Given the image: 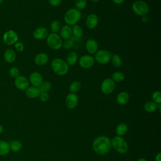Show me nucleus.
Returning a JSON list of instances; mask_svg holds the SVG:
<instances>
[{
    "instance_id": "nucleus-46",
    "label": "nucleus",
    "mask_w": 161,
    "mask_h": 161,
    "mask_svg": "<svg viewBox=\"0 0 161 161\" xmlns=\"http://www.w3.org/2000/svg\"><path fill=\"white\" fill-rule=\"evenodd\" d=\"M4 0H0V4H1L3 3Z\"/></svg>"
},
{
    "instance_id": "nucleus-37",
    "label": "nucleus",
    "mask_w": 161,
    "mask_h": 161,
    "mask_svg": "<svg viewBox=\"0 0 161 161\" xmlns=\"http://www.w3.org/2000/svg\"><path fill=\"white\" fill-rule=\"evenodd\" d=\"M40 97V99L42 101V102H46L49 99V95L47 92H40V95L38 96Z\"/></svg>"
},
{
    "instance_id": "nucleus-47",
    "label": "nucleus",
    "mask_w": 161,
    "mask_h": 161,
    "mask_svg": "<svg viewBox=\"0 0 161 161\" xmlns=\"http://www.w3.org/2000/svg\"><path fill=\"white\" fill-rule=\"evenodd\" d=\"M65 1H70V0H65Z\"/></svg>"
},
{
    "instance_id": "nucleus-43",
    "label": "nucleus",
    "mask_w": 161,
    "mask_h": 161,
    "mask_svg": "<svg viewBox=\"0 0 161 161\" xmlns=\"http://www.w3.org/2000/svg\"><path fill=\"white\" fill-rule=\"evenodd\" d=\"M3 130H4L3 126L1 125H0V134H1L3 132Z\"/></svg>"
},
{
    "instance_id": "nucleus-36",
    "label": "nucleus",
    "mask_w": 161,
    "mask_h": 161,
    "mask_svg": "<svg viewBox=\"0 0 161 161\" xmlns=\"http://www.w3.org/2000/svg\"><path fill=\"white\" fill-rule=\"evenodd\" d=\"M9 73L11 77L16 78L19 75V70L16 67H12L9 70Z\"/></svg>"
},
{
    "instance_id": "nucleus-42",
    "label": "nucleus",
    "mask_w": 161,
    "mask_h": 161,
    "mask_svg": "<svg viewBox=\"0 0 161 161\" xmlns=\"http://www.w3.org/2000/svg\"><path fill=\"white\" fill-rule=\"evenodd\" d=\"M143 18H142V21L144 22V23H147L148 21V17L147 16V15H144V16H142Z\"/></svg>"
},
{
    "instance_id": "nucleus-34",
    "label": "nucleus",
    "mask_w": 161,
    "mask_h": 161,
    "mask_svg": "<svg viewBox=\"0 0 161 161\" xmlns=\"http://www.w3.org/2000/svg\"><path fill=\"white\" fill-rule=\"evenodd\" d=\"M75 5L76 9H77L79 11L82 10L86 8L87 5V1L86 0H75Z\"/></svg>"
},
{
    "instance_id": "nucleus-33",
    "label": "nucleus",
    "mask_w": 161,
    "mask_h": 161,
    "mask_svg": "<svg viewBox=\"0 0 161 161\" xmlns=\"http://www.w3.org/2000/svg\"><path fill=\"white\" fill-rule=\"evenodd\" d=\"M152 100L157 104H160L161 103V92L159 91H156L153 92L152 95Z\"/></svg>"
},
{
    "instance_id": "nucleus-41",
    "label": "nucleus",
    "mask_w": 161,
    "mask_h": 161,
    "mask_svg": "<svg viewBox=\"0 0 161 161\" xmlns=\"http://www.w3.org/2000/svg\"><path fill=\"white\" fill-rule=\"evenodd\" d=\"M112 1L116 4H122L125 0H112Z\"/></svg>"
},
{
    "instance_id": "nucleus-16",
    "label": "nucleus",
    "mask_w": 161,
    "mask_h": 161,
    "mask_svg": "<svg viewBox=\"0 0 161 161\" xmlns=\"http://www.w3.org/2000/svg\"><path fill=\"white\" fill-rule=\"evenodd\" d=\"M86 50L90 54L95 53L98 49L97 42L94 39H89L86 43Z\"/></svg>"
},
{
    "instance_id": "nucleus-12",
    "label": "nucleus",
    "mask_w": 161,
    "mask_h": 161,
    "mask_svg": "<svg viewBox=\"0 0 161 161\" xmlns=\"http://www.w3.org/2000/svg\"><path fill=\"white\" fill-rule=\"evenodd\" d=\"M14 85L19 90H26L29 87V80L23 75H19L15 78Z\"/></svg>"
},
{
    "instance_id": "nucleus-6",
    "label": "nucleus",
    "mask_w": 161,
    "mask_h": 161,
    "mask_svg": "<svg viewBox=\"0 0 161 161\" xmlns=\"http://www.w3.org/2000/svg\"><path fill=\"white\" fill-rule=\"evenodd\" d=\"M62 39L57 33H52L47 37V43L48 46L53 50H58L62 46Z\"/></svg>"
},
{
    "instance_id": "nucleus-39",
    "label": "nucleus",
    "mask_w": 161,
    "mask_h": 161,
    "mask_svg": "<svg viewBox=\"0 0 161 161\" xmlns=\"http://www.w3.org/2000/svg\"><path fill=\"white\" fill-rule=\"evenodd\" d=\"M48 1L49 4L52 6H57L62 2V0H48Z\"/></svg>"
},
{
    "instance_id": "nucleus-3",
    "label": "nucleus",
    "mask_w": 161,
    "mask_h": 161,
    "mask_svg": "<svg viewBox=\"0 0 161 161\" xmlns=\"http://www.w3.org/2000/svg\"><path fill=\"white\" fill-rule=\"evenodd\" d=\"M81 13L79 10L76 8H70L67 10L64 15V21L67 25L71 26L76 25L80 19Z\"/></svg>"
},
{
    "instance_id": "nucleus-14",
    "label": "nucleus",
    "mask_w": 161,
    "mask_h": 161,
    "mask_svg": "<svg viewBox=\"0 0 161 161\" xmlns=\"http://www.w3.org/2000/svg\"><path fill=\"white\" fill-rule=\"evenodd\" d=\"M98 22V17L94 13H91L89 14L86 19V25L87 27L89 29H94L97 26Z\"/></svg>"
},
{
    "instance_id": "nucleus-1",
    "label": "nucleus",
    "mask_w": 161,
    "mask_h": 161,
    "mask_svg": "<svg viewBox=\"0 0 161 161\" xmlns=\"http://www.w3.org/2000/svg\"><path fill=\"white\" fill-rule=\"evenodd\" d=\"M92 148L97 154L104 155L108 153L111 148V140L105 136H99L94 139Z\"/></svg>"
},
{
    "instance_id": "nucleus-32",
    "label": "nucleus",
    "mask_w": 161,
    "mask_h": 161,
    "mask_svg": "<svg viewBox=\"0 0 161 161\" xmlns=\"http://www.w3.org/2000/svg\"><path fill=\"white\" fill-rule=\"evenodd\" d=\"M61 28L60 23L58 20H53L50 24V30L53 33H57Z\"/></svg>"
},
{
    "instance_id": "nucleus-20",
    "label": "nucleus",
    "mask_w": 161,
    "mask_h": 161,
    "mask_svg": "<svg viewBox=\"0 0 161 161\" xmlns=\"http://www.w3.org/2000/svg\"><path fill=\"white\" fill-rule=\"evenodd\" d=\"M16 58V54L15 52L11 48L7 49L4 53V58L8 63H13L14 62Z\"/></svg>"
},
{
    "instance_id": "nucleus-22",
    "label": "nucleus",
    "mask_w": 161,
    "mask_h": 161,
    "mask_svg": "<svg viewBox=\"0 0 161 161\" xmlns=\"http://www.w3.org/2000/svg\"><path fill=\"white\" fill-rule=\"evenodd\" d=\"M77 59H78V57L76 53L74 52H70L67 55L66 62L69 65L72 66L75 64V63L77 61Z\"/></svg>"
},
{
    "instance_id": "nucleus-31",
    "label": "nucleus",
    "mask_w": 161,
    "mask_h": 161,
    "mask_svg": "<svg viewBox=\"0 0 161 161\" xmlns=\"http://www.w3.org/2000/svg\"><path fill=\"white\" fill-rule=\"evenodd\" d=\"M52 88V84L49 81H43L41 85L38 87V89L40 92H47Z\"/></svg>"
},
{
    "instance_id": "nucleus-29",
    "label": "nucleus",
    "mask_w": 161,
    "mask_h": 161,
    "mask_svg": "<svg viewBox=\"0 0 161 161\" xmlns=\"http://www.w3.org/2000/svg\"><path fill=\"white\" fill-rule=\"evenodd\" d=\"M81 89V83L79 81H73L70 83L69 87V90L70 92H76Z\"/></svg>"
},
{
    "instance_id": "nucleus-27",
    "label": "nucleus",
    "mask_w": 161,
    "mask_h": 161,
    "mask_svg": "<svg viewBox=\"0 0 161 161\" xmlns=\"http://www.w3.org/2000/svg\"><path fill=\"white\" fill-rule=\"evenodd\" d=\"M72 36L74 38H77L81 37L83 34V30L82 28L78 25H73V27L72 28Z\"/></svg>"
},
{
    "instance_id": "nucleus-2",
    "label": "nucleus",
    "mask_w": 161,
    "mask_h": 161,
    "mask_svg": "<svg viewBox=\"0 0 161 161\" xmlns=\"http://www.w3.org/2000/svg\"><path fill=\"white\" fill-rule=\"evenodd\" d=\"M51 68L55 74L64 75L68 72L69 65L64 60L60 58H55L51 62Z\"/></svg>"
},
{
    "instance_id": "nucleus-18",
    "label": "nucleus",
    "mask_w": 161,
    "mask_h": 161,
    "mask_svg": "<svg viewBox=\"0 0 161 161\" xmlns=\"http://www.w3.org/2000/svg\"><path fill=\"white\" fill-rule=\"evenodd\" d=\"M48 60H49V58L48 55L45 53H40L37 54L34 58L35 64L40 66L47 64V62H48Z\"/></svg>"
},
{
    "instance_id": "nucleus-13",
    "label": "nucleus",
    "mask_w": 161,
    "mask_h": 161,
    "mask_svg": "<svg viewBox=\"0 0 161 161\" xmlns=\"http://www.w3.org/2000/svg\"><path fill=\"white\" fill-rule=\"evenodd\" d=\"M29 81L33 86L38 87L43 81V77L39 72H33L30 75Z\"/></svg>"
},
{
    "instance_id": "nucleus-23",
    "label": "nucleus",
    "mask_w": 161,
    "mask_h": 161,
    "mask_svg": "<svg viewBox=\"0 0 161 161\" xmlns=\"http://www.w3.org/2000/svg\"><path fill=\"white\" fill-rule=\"evenodd\" d=\"M9 151V144L4 140H0V155L4 156L7 155Z\"/></svg>"
},
{
    "instance_id": "nucleus-7",
    "label": "nucleus",
    "mask_w": 161,
    "mask_h": 161,
    "mask_svg": "<svg viewBox=\"0 0 161 161\" xmlns=\"http://www.w3.org/2000/svg\"><path fill=\"white\" fill-rule=\"evenodd\" d=\"M111 58V53L106 50H98L95 53L94 60L100 64H108Z\"/></svg>"
},
{
    "instance_id": "nucleus-40",
    "label": "nucleus",
    "mask_w": 161,
    "mask_h": 161,
    "mask_svg": "<svg viewBox=\"0 0 161 161\" xmlns=\"http://www.w3.org/2000/svg\"><path fill=\"white\" fill-rule=\"evenodd\" d=\"M155 161H161V153H158L155 156Z\"/></svg>"
},
{
    "instance_id": "nucleus-8",
    "label": "nucleus",
    "mask_w": 161,
    "mask_h": 161,
    "mask_svg": "<svg viewBox=\"0 0 161 161\" xmlns=\"http://www.w3.org/2000/svg\"><path fill=\"white\" fill-rule=\"evenodd\" d=\"M18 34L16 33V31L12 30L6 31L3 36V40L7 45H12L18 42Z\"/></svg>"
},
{
    "instance_id": "nucleus-44",
    "label": "nucleus",
    "mask_w": 161,
    "mask_h": 161,
    "mask_svg": "<svg viewBox=\"0 0 161 161\" xmlns=\"http://www.w3.org/2000/svg\"><path fill=\"white\" fill-rule=\"evenodd\" d=\"M137 161H147V160H146V159H145L144 158H139Z\"/></svg>"
},
{
    "instance_id": "nucleus-5",
    "label": "nucleus",
    "mask_w": 161,
    "mask_h": 161,
    "mask_svg": "<svg viewBox=\"0 0 161 161\" xmlns=\"http://www.w3.org/2000/svg\"><path fill=\"white\" fill-rule=\"evenodd\" d=\"M132 10L138 16L147 15L149 11V6L148 4L143 0H138L132 4Z\"/></svg>"
},
{
    "instance_id": "nucleus-4",
    "label": "nucleus",
    "mask_w": 161,
    "mask_h": 161,
    "mask_svg": "<svg viewBox=\"0 0 161 161\" xmlns=\"http://www.w3.org/2000/svg\"><path fill=\"white\" fill-rule=\"evenodd\" d=\"M111 142V147L120 153H125L128 150V145L126 141L120 136L114 137Z\"/></svg>"
},
{
    "instance_id": "nucleus-24",
    "label": "nucleus",
    "mask_w": 161,
    "mask_h": 161,
    "mask_svg": "<svg viewBox=\"0 0 161 161\" xmlns=\"http://www.w3.org/2000/svg\"><path fill=\"white\" fill-rule=\"evenodd\" d=\"M158 104L154 103L153 101H148L143 106V108L145 111L148 113H153L157 110Z\"/></svg>"
},
{
    "instance_id": "nucleus-30",
    "label": "nucleus",
    "mask_w": 161,
    "mask_h": 161,
    "mask_svg": "<svg viewBox=\"0 0 161 161\" xmlns=\"http://www.w3.org/2000/svg\"><path fill=\"white\" fill-rule=\"evenodd\" d=\"M111 60L112 62V64L115 67H119L122 64V60L121 58L119 55L114 54L111 55Z\"/></svg>"
},
{
    "instance_id": "nucleus-15",
    "label": "nucleus",
    "mask_w": 161,
    "mask_h": 161,
    "mask_svg": "<svg viewBox=\"0 0 161 161\" xmlns=\"http://www.w3.org/2000/svg\"><path fill=\"white\" fill-rule=\"evenodd\" d=\"M48 34V30L44 27H38L33 32V36L36 40H43L47 38Z\"/></svg>"
},
{
    "instance_id": "nucleus-21",
    "label": "nucleus",
    "mask_w": 161,
    "mask_h": 161,
    "mask_svg": "<svg viewBox=\"0 0 161 161\" xmlns=\"http://www.w3.org/2000/svg\"><path fill=\"white\" fill-rule=\"evenodd\" d=\"M130 99L129 94L126 92H119L116 97V102L119 105H125L128 103Z\"/></svg>"
},
{
    "instance_id": "nucleus-28",
    "label": "nucleus",
    "mask_w": 161,
    "mask_h": 161,
    "mask_svg": "<svg viewBox=\"0 0 161 161\" xmlns=\"http://www.w3.org/2000/svg\"><path fill=\"white\" fill-rule=\"evenodd\" d=\"M125 74L121 72H115L112 74L111 75V79L115 82H122L125 79Z\"/></svg>"
},
{
    "instance_id": "nucleus-35",
    "label": "nucleus",
    "mask_w": 161,
    "mask_h": 161,
    "mask_svg": "<svg viewBox=\"0 0 161 161\" xmlns=\"http://www.w3.org/2000/svg\"><path fill=\"white\" fill-rule=\"evenodd\" d=\"M74 40L73 39L71 38L69 40H65L63 43H62V46L65 49V50H69L70 48H72L74 46Z\"/></svg>"
},
{
    "instance_id": "nucleus-25",
    "label": "nucleus",
    "mask_w": 161,
    "mask_h": 161,
    "mask_svg": "<svg viewBox=\"0 0 161 161\" xmlns=\"http://www.w3.org/2000/svg\"><path fill=\"white\" fill-rule=\"evenodd\" d=\"M128 131V126L125 123H119L116 128V133L118 136H123Z\"/></svg>"
},
{
    "instance_id": "nucleus-10",
    "label": "nucleus",
    "mask_w": 161,
    "mask_h": 161,
    "mask_svg": "<svg viewBox=\"0 0 161 161\" xmlns=\"http://www.w3.org/2000/svg\"><path fill=\"white\" fill-rule=\"evenodd\" d=\"M95 60L90 55H84L80 57L79 60V64L83 69H89L94 64Z\"/></svg>"
},
{
    "instance_id": "nucleus-17",
    "label": "nucleus",
    "mask_w": 161,
    "mask_h": 161,
    "mask_svg": "<svg viewBox=\"0 0 161 161\" xmlns=\"http://www.w3.org/2000/svg\"><path fill=\"white\" fill-rule=\"evenodd\" d=\"M60 36L62 38V39H64L65 40L70 39L72 36V28L69 25H64L63 26L60 30Z\"/></svg>"
},
{
    "instance_id": "nucleus-19",
    "label": "nucleus",
    "mask_w": 161,
    "mask_h": 161,
    "mask_svg": "<svg viewBox=\"0 0 161 161\" xmlns=\"http://www.w3.org/2000/svg\"><path fill=\"white\" fill-rule=\"evenodd\" d=\"M40 93V91L38 89V87L31 86V87H28L26 90H25V94L26 96L31 99H34L39 96Z\"/></svg>"
},
{
    "instance_id": "nucleus-26",
    "label": "nucleus",
    "mask_w": 161,
    "mask_h": 161,
    "mask_svg": "<svg viewBox=\"0 0 161 161\" xmlns=\"http://www.w3.org/2000/svg\"><path fill=\"white\" fill-rule=\"evenodd\" d=\"M10 150L14 152H17L19 151L22 148V143L19 140H14L12 141L9 144Z\"/></svg>"
},
{
    "instance_id": "nucleus-11",
    "label": "nucleus",
    "mask_w": 161,
    "mask_h": 161,
    "mask_svg": "<svg viewBox=\"0 0 161 161\" xmlns=\"http://www.w3.org/2000/svg\"><path fill=\"white\" fill-rule=\"evenodd\" d=\"M79 101V97L75 93L73 92H70L69 94H67V96L65 97V105L67 108L72 109L75 108Z\"/></svg>"
},
{
    "instance_id": "nucleus-38",
    "label": "nucleus",
    "mask_w": 161,
    "mask_h": 161,
    "mask_svg": "<svg viewBox=\"0 0 161 161\" xmlns=\"http://www.w3.org/2000/svg\"><path fill=\"white\" fill-rule=\"evenodd\" d=\"M14 48L18 52H22L24 50V45L21 42H17L14 43Z\"/></svg>"
},
{
    "instance_id": "nucleus-45",
    "label": "nucleus",
    "mask_w": 161,
    "mask_h": 161,
    "mask_svg": "<svg viewBox=\"0 0 161 161\" xmlns=\"http://www.w3.org/2000/svg\"><path fill=\"white\" fill-rule=\"evenodd\" d=\"M92 1H93V2H94V3H97V2H98V1H99L100 0H91Z\"/></svg>"
},
{
    "instance_id": "nucleus-9",
    "label": "nucleus",
    "mask_w": 161,
    "mask_h": 161,
    "mask_svg": "<svg viewBox=\"0 0 161 161\" xmlns=\"http://www.w3.org/2000/svg\"><path fill=\"white\" fill-rule=\"evenodd\" d=\"M115 86V82L111 78H106L101 83V90L104 94H109L114 91Z\"/></svg>"
}]
</instances>
